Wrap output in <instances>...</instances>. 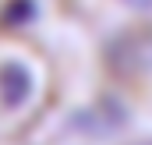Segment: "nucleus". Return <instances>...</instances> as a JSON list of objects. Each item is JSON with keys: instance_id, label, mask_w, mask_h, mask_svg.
Wrapping results in <instances>:
<instances>
[{"instance_id": "f257e3e1", "label": "nucleus", "mask_w": 152, "mask_h": 145, "mask_svg": "<svg viewBox=\"0 0 152 145\" xmlns=\"http://www.w3.org/2000/svg\"><path fill=\"white\" fill-rule=\"evenodd\" d=\"M28 96H32V74L21 64H4L0 67V99L14 110V106H21Z\"/></svg>"}, {"instance_id": "f03ea898", "label": "nucleus", "mask_w": 152, "mask_h": 145, "mask_svg": "<svg viewBox=\"0 0 152 145\" xmlns=\"http://www.w3.org/2000/svg\"><path fill=\"white\" fill-rule=\"evenodd\" d=\"M127 14H138V18H152V0H117Z\"/></svg>"}]
</instances>
